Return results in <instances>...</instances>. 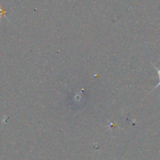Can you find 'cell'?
Returning a JSON list of instances; mask_svg holds the SVG:
<instances>
[{
  "label": "cell",
  "instance_id": "1",
  "mask_svg": "<svg viewBox=\"0 0 160 160\" xmlns=\"http://www.w3.org/2000/svg\"><path fill=\"white\" fill-rule=\"evenodd\" d=\"M154 68H155V69H156V70H157V72H158V75H159V84H157V85H156V87H155V88H154V89H156V88L159 87V86H160V70H159V69H158V68H157V67H155V66H154Z\"/></svg>",
  "mask_w": 160,
  "mask_h": 160
},
{
  "label": "cell",
  "instance_id": "2",
  "mask_svg": "<svg viewBox=\"0 0 160 160\" xmlns=\"http://www.w3.org/2000/svg\"><path fill=\"white\" fill-rule=\"evenodd\" d=\"M5 12H6V11L4 10V9H0V18H1V17L2 15H4L5 14Z\"/></svg>",
  "mask_w": 160,
  "mask_h": 160
}]
</instances>
